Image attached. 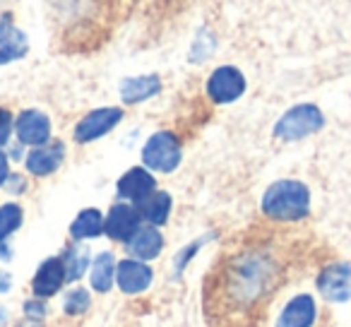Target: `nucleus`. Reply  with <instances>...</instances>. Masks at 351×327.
I'll list each match as a JSON object with an SVG mask.
<instances>
[{
  "instance_id": "obj_1",
  "label": "nucleus",
  "mask_w": 351,
  "mask_h": 327,
  "mask_svg": "<svg viewBox=\"0 0 351 327\" xmlns=\"http://www.w3.org/2000/svg\"><path fill=\"white\" fill-rule=\"evenodd\" d=\"M293 267V243L274 231L245 234L215 260L202 284L207 327H260Z\"/></svg>"
},
{
  "instance_id": "obj_2",
  "label": "nucleus",
  "mask_w": 351,
  "mask_h": 327,
  "mask_svg": "<svg viewBox=\"0 0 351 327\" xmlns=\"http://www.w3.org/2000/svg\"><path fill=\"white\" fill-rule=\"evenodd\" d=\"M123 0H53L65 29V41H75L80 49L106 44L111 27L121 17Z\"/></svg>"
},
{
  "instance_id": "obj_3",
  "label": "nucleus",
  "mask_w": 351,
  "mask_h": 327,
  "mask_svg": "<svg viewBox=\"0 0 351 327\" xmlns=\"http://www.w3.org/2000/svg\"><path fill=\"white\" fill-rule=\"evenodd\" d=\"M260 207L274 224H298L311 215V191L303 181L282 178L265 191Z\"/></svg>"
},
{
  "instance_id": "obj_4",
  "label": "nucleus",
  "mask_w": 351,
  "mask_h": 327,
  "mask_svg": "<svg viewBox=\"0 0 351 327\" xmlns=\"http://www.w3.org/2000/svg\"><path fill=\"white\" fill-rule=\"evenodd\" d=\"M322 128H325V113L320 111V106L298 104L274 123V137L282 142H298L320 132Z\"/></svg>"
},
{
  "instance_id": "obj_5",
  "label": "nucleus",
  "mask_w": 351,
  "mask_h": 327,
  "mask_svg": "<svg viewBox=\"0 0 351 327\" xmlns=\"http://www.w3.org/2000/svg\"><path fill=\"white\" fill-rule=\"evenodd\" d=\"M183 145L173 130H156L142 147V164L156 173H173L181 167Z\"/></svg>"
},
{
  "instance_id": "obj_6",
  "label": "nucleus",
  "mask_w": 351,
  "mask_h": 327,
  "mask_svg": "<svg viewBox=\"0 0 351 327\" xmlns=\"http://www.w3.org/2000/svg\"><path fill=\"white\" fill-rule=\"evenodd\" d=\"M205 92L212 104H219V106L234 104L236 99L243 97L245 77L239 68H234V65H221V68H217L215 73L207 77Z\"/></svg>"
},
{
  "instance_id": "obj_7",
  "label": "nucleus",
  "mask_w": 351,
  "mask_h": 327,
  "mask_svg": "<svg viewBox=\"0 0 351 327\" xmlns=\"http://www.w3.org/2000/svg\"><path fill=\"white\" fill-rule=\"evenodd\" d=\"M123 116H125V111L118 106L94 108V111H89L87 116L75 125V130H73L75 142H77V145H89V142L108 135V132L123 121Z\"/></svg>"
},
{
  "instance_id": "obj_8",
  "label": "nucleus",
  "mask_w": 351,
  "mask_h": 327,
  "mask_svg": "<svg viewBox=\"0 0 351 327\" xmlns=\"http://www.w3.org/2000/svg\"><path fill=\"white\" fill-rule=\"evenodd\" d=\"M317 291L330 303H346L351 298V265L330 263L317 272Z\"/></svg>"
},
{
  "instance_id": "obj_9",
  "label": "nucleus",
  "mask_w": 351,
  "mask_h": 327,
  "mask_svg": "<svg viewBox=\"0 0 351 327\" xmlns=\"http://www.w3.org/2000/svg\"><path fill=\"white\" fill-rule=\"evenodd\" d=\"M142 226V217L132 202H116L108 215L104 217V234L116 243H128L137 229Z\"/></svg>"
},
{
  "instance_id": "obj_10",
  "label": "nucleus",
  "mask_w": 351,
  "mask_h": 327,
  "mask_svg": "<svg viewBox=\"0 0 351 327\" xmlns=\"http://www.w3.org/2000/svg\"><path fill=\"white\" fill-rule=\"evenodd\" d=\"M152 282H154V269L147 263H142V260L123 258L116 265V287L128 296L147 291L152 287Z\"/></svg>"
},
{
  "instance_id": "obj_11",
  "label": "nucleus",
  "mask_w": 351,
  "mask_h": 327,
  "mask_svg": "<svg viewBox=\"0 0 351 327\" xmlns=\"http://www.w3.org/2000/svg\"><path fill=\"white\" fill-rule=\"evenodd\" d=\"M15 132L20 137L22 145L41 147L51 142V118L39 108H27L17 116Z\"/></svg>"
},
{
  "instance_id": "obj_12",
  "label": "nucleus",
  "mask_w": 351,
  "mask_h": 327,
  "mask_svg": "<svg viewBox=\"0 0 351 327\" xmlns=\"http://www.w3.org/2000/svg\"><path fill=\"white\" fill-rule=\"evenodd\" d=\"M63 161H65V145L60 140H51L41 147H34V149L27 154L25 164L32 176L44 178L58 171V169L63 167Z\"/></svg>"
},
{
  "instance_id": "obj_13",
  "label": "nucleus",
  "mask_w": 351,
  "mask_h": 327,
  "mask_svg": "<svg viewBox=\"0 0 351 327\" xmlns=\"http://www.w3.org/2000/svg\"><path fill=\"white\" fill-rule=\"evenodd\" d=\"M156 191V178L149 169L145 167H132L118 178L116 183V193L123 202H140L142 197H147L149 193Z\"/></svg>"
},
{
  "instance_id": "obj_14",
  "label": "nucleus",
  "mask_w": 351,
  "mask_h": 327,
  "mask_svg": "<svg viewBox=\"0 0 351 327\" xmlns=\"http://www.w3.org/2000/svg\"><path fill=\"white\" fill-rule=\"evenodd\" d=\"M63 284H68L65 265L60 260V255H56V258H46L39 265L36 274L32 277V291H34L36 298H51L63 289Z\"/></svg>"
},
{
  "instance_id": "obj_15",
  "label": "nucleus",
  "mask_w": 351,
  "mask_h": 327,
  "mask_svg": "<svg viewBox=\"0 0 351 327\" xmlns=\"http://www.w3.org/2000/svg\"><path fill=\"white\" fill-rule=\"evenodd\" d=\"M317 320V303L311 293H298L282 308L274 327H313Z\"/></svg>"
},
{
  "instance_id": "obj_16",
  "label": "nucleus",
  "mask_w": 351,
  "mask_h": 327,
  "mask_svg": "<svg viewBox=\"0 0 351 327\" xmlns=\"http://www.w3.org/2000/svg\"><path fill=\"white\" fill-rule=\"evenodd\" d=\"M164 245H166V239L156 226L142 224L140 229L132 234V239L125 243V248H128V253H130V258L147 263V260L159 258Z\"/></svg>"
},
{
  "instance_id": "obj_17",
  "label": "nucleus",
  "mask_w": 351,
  "mask_h": 327,
  "mask_svg": "<svg viewBox=\"0 0 351 327\" xmlns=\"http://www.w3.org/2000/svg\"><path fill=\"white\" fill-rule=\"evenodd\" d=\"M137 212H140L142 221H147L149 226H164L171 217V210H173V200L166 191H154L147 197H142L140 202H135Z\"/></svg>"
},
{
  "instance_id": "obj_18",
  "label": "nucleus",
  "mask_w": 351,
  "mask_h": 327,
  "mask_svg": "<svg viewBox=\"0 0 351 327\" xmlns=\"http://www.w3.org/2000/svg\"><path fill=\"white\" fill-rule=\"evenodd\" d=\"M161 92L159 75H140V77H125L121 82V99L125 106L147 101Z\"/></svg>"
},
{
  "instance_id": "obj_19",
  "label": "nucleus",
  "mask_w": 351,
  "mask_h": 327,
  "mask_svg": "<svg viewBox=\"0 0 351 327\" xmlns=\"http://www.w3.org/2000/svg\"><path fill=\"white\" fill-rule=\"evenodd\" d=\"M116 265L118 260L113 258L111 250H104L89 265V284H92L94 291L108 293L111 287L116 284Z\"/></svg>"
},
{
  "instance_id": "obj_20",
  "label": "nucleus",
  "mask_w": 351,
  "mask_h": 327,
  "mask_svg": "<svg viewBox=\"0 0 351 327\" xmlns=\"http://www.w3.org/2000/svg\"><path fill=\"white\" fill-rule=\"evenodd\" d=\"M27 49H29L27 36L10 20L0 22V65L22 58L27 53Z\"/></svg>"
},
{
  "instance_id": "obj_21",
  "label": "nucleus",
  "mask_w": 351,
  "mask_h": 327,
  "mask_svg": "<svg viewBox=\"0 0 351 327\" xmlns=\"http://www.w3.org/2000/svg\"><path fill=\"white\" fill-rule=\"evenodd\" d=\"M104 234V215L97 207H87L82 210L75 221L70 224V239L73 241H89V239H99Z\"/></svg>"
},
{
  "instance_id": "obj_22",
  "label": "nucleus",
  "mask_w": 351,
  "mask_h": 327,
  "mask_svg": "<svg viewBox=\"0 0 351 327\" xmlns=\"http://www.w3.org/2000/svg\"><path fill=\"white\" fill-rule=\"evenodd\" d=\"M60 260H63V265H65V279H68V282L82 279L84 272L89 269V265H92L89 248L80 243V241H73V243L60 253Z\"/></svg>"
},
{
  "instance_id": "obj_23",
  "label": "nucleus",
  "mask_w": 351,
  "mask_h": 327,
  "mask_svg": "<svg viewBox=\"0 0 351 327\" xmlns=\"http://www.w3.org/2000/svg\"><path fill=\"white\" fill-rule=\"evenodd\" d=\"M25 212L17 202H5L0 205V241H8L22 226Z\"/></svg>"
},
{
  "instance_id": "obj_24",
  "label": "nucleus",
  "mask_w": 351,
  "mask_h": 327,
  "mask_svg": "<svg viewBox=\"0 0 351 327\" xmlns=\"http://www.w3.org/2000/svg\"><path fill=\"white\" fill-rule=\"evenodd\" d=\"M92 308V293L84 287H73L63 298V313L70 317H80Z\"/></svg>"
},
{
  "instance_id": "obj_25",
  "label": "nucleus",
  "mask_w": 351,
  "mask_h": 327,
  "mask_svg": "<svg viewBox=\"0 0 351 327\" xmlns=\"http://www.w3.org/2000/svg\"><path fill=\"white\" fill-rule=\"evenodd\" d=\"M25 315L34 322H41L49 315V306H46V298H29L25 303Z\"/></svg>"
},
{
  "instance_id": "obj_26",
  "label": "nucleus",
  "mask_w": 351,
  "mask_h": 327,
  "mask_svg": "<svg viewBox=\"0 0 351 327\" xmlns=\"http://www.w3.org/2000/svg\"><path fill=\"white\" fill-rule=\"evenodd\" d=\"M12 130H15V118L8 108L0 106V147H5L10 142Z\"/></svg>"
},
{
  "instance_id": "obj_27",
  "label": "nucleus",
  "mask_w": 351,
  "mask_h": 327,
  "mask_svg": "<svg viewBox=\"0 0 351 327\" xmlns=\"http://www.w3.org/2000/svg\"><path fill=\"white\" fill-rule=\"evenodd\" d=\"M8 176H10V164H8V156L0 149V186H5Z\"/></svg>"
},
{
  "instance_id": "obj_28",
  "label": "nucleus",
  "mask_w": 351,
  "mask_h": 327,
  "mask_svg": "<svg viewBox=\"0 0 351 327\" xmlns=\"http://www.w3.org/2000/svg\"><path fill=\"white\" fill-rule=\"evenodd\" d=\"M12 289V277L10 272H5V269H0V293H8Z\"/></svg>"
},
{
  "instance_id": "obj_29",
  "label": "nucleus",
  "mask_w": 351,
  "mask_h": 327,
  "mask_svg": "<svg viewBox=\"0 0 351 327\" xmlns=\"http://www.w3.org/2000/svg\"><path fill=\"white\" fill-rule=\"evenodd\" d=\"M0 260H3V263L10 260V245H8L5 241H0Z\"/></svg>"
},
{
  "instance_id": "obj_30",
  "label": "nucleus",
  "mask_w": 351,
  "mask_h": 327,
  "mask_svg": "<svg viewBox=\"0 0 351 327\" xmlns=\"http://www.w3.org/2000/svg\"><path fill=\"white\" fill-rule=\"evenodd\" d=\"M20 327H44V325H41V322H34V320H32V322H25V325H20Z\"/></svg>"
}]
</instances>
